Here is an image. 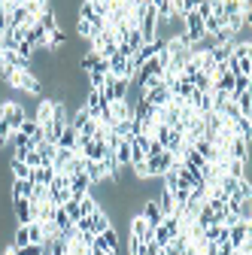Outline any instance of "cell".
Here are the masks:
<instances>
[{
    "mask_svg": "<svg viewBox=\"0 0 252 255\" xmlns=\"http://www.w3.org/2000/svg\"><path fill=\"white\" fill-rule=\"evenodd\" d=\"M173 164H176V155H173V152H167V149H164V152H161L158 158H149V161H146L149 179H152V176H164V173H167V170H170Z\"/></svg>",
    "mask_w": 252,
    "mask_h": 255,
    "instance_id": "obj_3",
    "label": "cell"
},
{
    "mask_svg": "<svg viewBox=\"0 0 252 255\" xmlns=\"http://www.w3.org/2000/svg\"><path fill=\"white\" fill-rule=\"evenodd\" d=\"M0 122H3V104H0Z\"/></svg>",
    "mask_w": 252,
    "mask_h": 255,
    "instance_id": "obj_39",
    "label": "cell"
},
{
    "mask_svg": "<svg viewBox=\"0 0 252 255\" xmlns=\"http://www.w3.org/2000/svg\"><path fill=\"white\" fill-rule=\"evenodd\" d=\"M140 37L143 46L158 40V15H155V0H140Z\"/></svg>",
    "mask_w": 252,
    "mask_h": 255,
    "instance_id": "obj_2",
    "label": "cell"
},
{
    "mask_svg": "<svg viewBox=\"0 0 252 255\" xmlns=\"http://www.w3.org/2000/svg\"><path fill=\"white\" fill-rule=\"evenodd\" d=\"M55 146H61V149H73V152H79V134L73 131V128L67 125L64 131H61V137H58V143Z\"/></svg>",
    "mask_w": 252,
    "mask_h": 255,
    "instance_id": "obj_12",
    "label": "cell"
},
{
    "mask_svg": "<svg viewBox=\"0 0 252 255\" xmlns=\"http://www.w3.org/2000/svg\"><path fill=\"white\" fill-rule=\"evenodd\" d=\"M146 222H149V228H158L161 222H164V213H161V207H158V201L155 198H149L146 204H143V213H140Z\"/></svg>",
    "mask_w": 252,
    "mask_h": 255,
    "instance_id": "obj_6",
    "label": "cell"
},
{
    "mask_svg": "<svg viewBox=\"0 0 252 255\" xmlns=\"http://www.w3.org/2000/svg\"><path fill=\"white\" fill-rule=\"evenodd\" d=\"M61 210H64V213H67V219L73 222V225H76V222L82 219V213H79V201H73V198H70V201H67L64 207H61Z\"/></svg>",
    "mask_w": 252,
    "mask_h": 255,
    "instance_id": "obj_30",
    "label": "cell"
},
{
    "mask_svg": "<svg viewBox=\"0 0 252 255\" xmlns=\"http://www.w3.org/2000/svg\"><path fill=\"white\" fill-rule=\"evenodd\" d=\"M128 228H131L128 234L137 237L140 243H152V228H149V222H146L140 213H137V216H128Z\"/></svg>",
    "mask_w": 252,
    "mask_h": 255,
    "instance_id": "obj_5",
    "label": "cell"
},
{
    "mask_svg": "<svg viewBox=\"0 0 252 255\" xmlns=\"http://www.w3.org/2000/svg\"><path fill=\"white\" fill-rule=\"evenodd\" d=\"M24 122H27V113H24V107H21V104H12V101H9V104H3V125L9 128L12 134L18 131Z\"/></svg>",
    "mask_w": 252,
    "mask_h": 255,
    "instance_id": "obj_4",
    "label": "cell"
},
{
    "mask_svg": "<svg viewBox=\"0 0 252 255\" xmlns=\"http://www.w3.org/2000/svg\"><path fill=\"white\" fill-rule=\"evenodd\" d=\"M76 37H85V40H91V37H98V30H94L88 21H82V18H76Z\"/></svg>",
    "mask_w": 252,
    "mask_h": 255,
    "instance_id": "obj_31",
    "label": "cell"
},
{
    "mask_svg": "<svg viewBox=\"0 0 252 255\" xmlns=\"http://www.w3.org/2000/svg\"><path fill=\"white\" fill-rule=\"evenodd\" d=\"M143 255H161V246L155 243V240L152 243H143Z\"/></svg>",
    "mask_w": 252,
    "mask_h": 255,
    "instance_id": "obj_37",
    "label": "cell"
},
{
    "mask_svg": "<svg viewBox=\"0 0 252 255\" xmlns=\"http://www.w3.org/2000/svg\"><path fill=\"white\" fill-rule=\"evenodd\" d=\"M55 179V167H34L27 176V182H37V185H49Z\"/></svg>",
    "mask_w": 252,
    "mask_h": 255,
    "instance_id": "obj_16",
    "label": "cell"
},
{
    "mask_svg": "<svg viewBox=\"0 0 252 255\" xmlns=\"http://www.w3.org/2000/svg\"><path fill=\"white\" fill-rule=\"evenodd\" d=\"M101 61H104V58H101L98 52H88V55H82V61H79V67H82L85 73H91V70H94V67H98V64H101Z\"/></svg>",
    "mask_w": 252,
    "mask_h": 255,
    "instance_id": "obj_29",
    "label": "cell"
},
{
    "mask_svg": "<svg viewBox=\"0 0 252 255\" xmlns=\"http://www.w3.org/2000/svg\"><path fill=\"white\" fill-rule=\"evenodd\" d=\"M27 243H30V237H27V225H18L15 234H12V246L18 249V246H27Z\"/></svg>",
    "mask_w": 252,
    "mask_h": 255,
    "instance_id": "obj_32",
    "label": "cell"
},
{
    "mask_svg": "<svg viewBox=\"0 0 252 255\" xmlns=\"http://www.w3.org/2000/svg\"><path fill=\"white\" fill-rule=\"evenodd\" d=\"M70 198L73 201H79V198H85V195H91V182H88V176L85 173H76V176H70Z\"/></svg>",
    "mask_w": 252,
    "mask_h": 255,
    "instance_id": "obj_8",
    "label": "cell"
},
{
    "mask_svg": "<svg viewBox=\"0 0 252 255\" xmlns=\"http://www.w3.org/2000/svg\"><path fill=\"white\" fill-rule=\"evenodd\" d=\"M37 155L43 158V167H52V161H55V146L52 143H40L37 146Z\"/></svg>",
    "mask_w": 252,
    "mask_h": 255,
    "instance_id": "obj_27",
    "label": "cell"
},
{
    "mask_svg": "<svg viewBox=\"0 0 252 255\" xmlns=\"http://www.w3.org/2000/svg\"><path fill=\"white\" fill-rule=\"evenodd\" d=\"M107 73H110V76H116V79H122L125 73H128V58L116 52V55L107 61Z\"/></svg>",
    "mask_w": 252,
    "mask_h": 255,
    "instance_id": "obj_11",
    "label": "cell"
},
{
    "mask_svg": "<svg viewBox=\"0 0 252 255\" xmlns=\"http://www.w3.org/2000/svg\"><path fill=\"white\" fill-rule=\"evenodd\" d=\"M6 24H9V15H6V3L0 0V34L6 30Z\"/></svg>",
    "mask_w": 252,
    "mask_h": 255,
    "instance_id": "obj_36",
    "label": "cell"
},
{
    "mask_svg": "<svg viewBox=\"0 0 252 255\" xmlns=\"http://www.w3.org/2000/svg\"><path fill=\"white\" fill-rule=\"evenodd\" d=\"M82 110H85L91 119H101V116H104V110H107V104H104V98H101V91H88V98H85Z\"/></svg>",
    "mask_w": 252,
    "mask_h": 255,
    "instance_id": "obj_7",
    "label": "cell"
},
{
    "mask_svg": "<svg viewBox=\"0 0 252 255\" xmlns=\"http://www.w3.org/2000/svg\"><path fill=\"white\" fill-rule=\"evenodd\" d=\"M12 216L18 219V225H27V222H30V201L27 198L12 201Z\"/></svg>",
    "mask_w": 252,
    "mask_h": 255,
    "instance_id": "obj_15",
    "label": "cell"
},
{
    "mask_svg": "<svg viewBox=\"0 0 252 255\" xmlns=\"http://www.w3.org/2000/svg\"><path fill=\"white\" fill-rule=\"evenodd\" d=\"M128 255H143V243L128 234Z\"/></svg>",
    "mask_w": 252,
    "mask_h": 255,
    "instance_id": "obj_35",
    "label": "cell"
},
{
    "mask_svg": "<svg viewBox=\"0 0 252 255\" xmlns=\"http://www.w3.org/2000/svg\"><path fill=\"white\" fill-rule=\"evenodd\" d=\"M52 107H55V101H52V98L40 101V107H37V113H34V122H37L40 128H46V125L52 122Z\"/></svg>",
    "mask_w": 252,
    "mask_h": 255,
    "instance_id": "obj_14",
    "label": "cell"
},
{
    "mask_svg": "<svg viewBox=\"0 0 252 255\" xmlns=\"http://www.w3.org/2000/svg\"><path fill=\"white\" fill-rule=\"evenodd\" d=\"M101 210V204L98 201H94L91 195H85V198H79V213L82 216H94V213H98Z\"/></svg>",
    "mask_w": 252,
    "mask_h": 255,
    "instance_id": "obj_28",
    "label": "cell"
},
{
    "mask_svg": "<svg viewBox=\"0 0 252 255\" xmlns=\"http://www.w3.org/2000/svg\"><path fill=\"white\" fill-rule=\"evenodd\" d=\"M30 204H46L49 201V188L46 185H37V182H30Z\"/></svg>",
    "mask_w": 252,
    "mask_h": 255,
    "instance_id": "obj_21",
    "label": "cell"
},
{
    "mask_svg": "<svg viewBox=\"0 0 252 255\" xmlns=\"http://www.w3.org/2000/svg\"><path fill=\"white\" fill-rule=\"evenodd\" d=\"M155 201H158V207H161V213H164V216H173V213H176V204H173V191H170V188H164V185H161V195L155 198Z\"/></svg>",
    "mask_w": 252,
    "mask_h": 255,
    "instance_id": "obj_17",
    "label": "cell"
},
{
    "mask_svg": "<svg viewBox=\"0 0 252 255\" xmlns=\"http://www.w3.org/2000/svg\"><path fill=\"white\" fill-rule=\"evenodd\" d=\"M9 137H12V131H9L3 122H0V146H6V143H9Z\"/></svg>",
    "mask_w": 252,
    "mask_h": 255,
    "instance_id": "obj_38",
    "label": "cell"
},
{
    "mask_svg": "<svg viewBox=\"0 0 252 255\" xmlns=\"http://www.w3.org/2000/svg\"><path fill=\"white\" fill-rule=\"evenodd\" d=\"M27 237H30V243H46V234H43V225L40 222H27Z\"/></svg>",
    "mask_w": 252,
    "mask_h": 255,
    "instance_id": "obj_26",
    "label": "cell"
},
{
    "mask_svg": "<svg viewBox=\"0 0 252 255\" xmlns=\"http://www.w3.org/2000/svg\"><path fill=\"white\" fill-rule=\"evenodd\" d=\"M61 173H67V176H76V173H85V158L82 155H73L70 161H67V167L61 170Z\"/></svg>",
    "mask_w": 252,
    "mask_h": 255,
    "instance_id": "obj_22",
    "label": "cell"
},
{
    "mask_svg": "<svg viewBox=\"0 0 252 255\" xmlns=\"http://www.w3.org/2000/svg\"><path fill=\"white\" fill-rule=\"evenodd\" d=\"M225 173L231 176V179H246V161H228V167H225Z\"/></svg>",
    "mask_w": 252,
    "mask_h": 255,
    "instance_id": "obj_25",
    "label": "cell"
},
{
    "mask_svg": "<svg viewBox=\"0 0 252 255\" xmlns=\"http://www.w3.org/2000/svg\"><path fill=\"white\" fill-rule=\"evenodd\" d=\"M67 43V34H64V30H61V27H55L52 30V34H49V43H46V49H52V52H58L61 46H64Z\"/></svg>",
    "mask_w": 252,
    "mask_h": 255,
    "instance_id": "obj_23",
    "label": "cell"
},
{
    "mask_svg": "<svg viewBox=\"0 0 252 255\" xmlns=\"http://www.w3.org/2000/svg\"><path fill=\"white\" fill-rule=\"evenodd\" d=\"M237 182H240V179H231V176H222V182H219V188H222V195H225V198H231V195H234V191H237Z\"/></svg>",
    "mask_w": 252,
    "mask_h": 255,
    "instance_id": "obj_33",
    "label": "cell"
},
{
    "mask_svg": "<svg viewBox=\"0 0 252 255\" xmlns=\"http://www.w3.org/2000/svg\"><path fill=\"white\" fill-rule=\"evenodd\" d=\"M9 176L12 179H27L30 176V167L24 161H15V158H12V161H9Z\"/></svg>",
    "mask_w": 252,
    "mask_h": 255,
    "instance_id": "obj_24",
    "label": "cell"
},
{
    "mask_svg": "<svg viewBox=\"0 0 252 255\" xmlns=\"http://www.w3.org/2000/svg\"><path fill=\"white\" fill-rule=\"evenodd\" d=\"M18 198H30V182H27V179H12L9 201H18Z\"/></svg>",
    "mask_w": 252,
    "mask_h": 255,
    "instance_id": "obj_19",
    "label": "cell"
},
{
    "mask_svg": "<svg viewBox=\"0 0 252 255\" xmlns=\"http://www.w3.org/2000/svg\"><path fill=\"white\" fill-rule=\"evenodd\" d=\"M110 113H113L116 122H131V119H134V107H131L128 101H116V104L110 107Z\"/></svg>",
    "mask_w": 252,
    "mask_h": 255,
    "instance_id": "obj_13",
    "label": "cell"
},
{
    "mask_svg": "<svg viewBox=\"0 0 252 255\" xmlns=\"http://www.w3.org/2000/svg\"><path fill=\"white\" fill-rule=\"evenodd\" d=\"M0 79L9 88H18L24 94H40L43 91V82L34 70H0Z\"/></svg>",
    "mask_w": 252,
    "mask_h": 255,
    "instance_id": "obj_1",
    "label": "cell"
},
{
    "mask_svg": "<svg viewBox=\"0 0 252 255\" xmlns=\"http://www.w3.org/2000/svg\"><path fill=\"white\" fill-rule=\"evenodd\" d=\"M94 246H101L107 252H119V237H116V228H107L104 234H94Z\"/></svg>",
    "mask_w": 252,
    "mask_h": 255,
    "instance_id": "obj_10",
    "label": "cell"
},
{
    "mask_svg": "<svg viewBox=\"0 0 252 255\" xmlns=\"http://www.w3.org/2000/svg\"><path fill=\"white\" fill-rule=\"evenodd\" d=\"M228 73L234 76H249L252 79V58H228Z\"/></svg>",
    "mask_w": 252,
    "mask_h": 255,
    "instance_id": "obj_9",
    "label": "cell"
},
{
    "mask_svg": "<svg viewBox=\"0 0 252 255\" xmlns=\"http://www.w3.org/2000/svg\"><path fill=\"white\" fill-rule=\"evenodd\" d=\"M18 46H21V40H18L15 30H3V34H0V49H6V52H18Z\"/></svg>",
    "mask_w": 252,
    "mask_h": 255,
    "instance_id": "obj_20",
    "label": "cell"
},
{
    "mask_svg": "<svg viewBox=\"0 0 252 255\" xmlns=\"http://www.w3.org/2000/svg\"><path fill=\"white\" fill-rule=\"evenodd\" d=\"M46 188H49V204L64 207L70 201V188H55V185H46Z\"/></svg>",
    "mask_w": 252,
    "mask_h": 255,
    "instance_id": "obj_18",
    "label": "cell"
},
{
    "mask_svg": "<svg viewBox=\"0 0 252 255\" xmlns=\"http://www.w3.org/2000/svg\"><path fill=\"white\" fill-rule=\"evenodd\" d=\"M161 152H164V146L158 140H149V146H146V161H149V158H158Z\"/></svg>",
    "mask_w": 252,
    "mask_h": 255,
    "instance_id": "obj_34",
    "label": "cell"
}]
</instances>
